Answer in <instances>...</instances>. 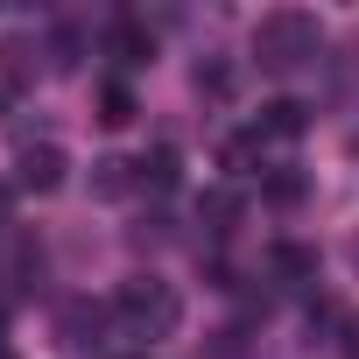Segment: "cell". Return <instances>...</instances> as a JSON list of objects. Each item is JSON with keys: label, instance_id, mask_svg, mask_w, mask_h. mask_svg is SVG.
<instances>
[{"label": "cell", "instance_id": "6da1fadb", "mask_svg": "<svg viewBox=\"0 0 359 359\" xmlns=\"http://www.w3.org/2000/svg\"><path fill=\"white\" fill-rule=\"evenodd\" d=\"M317 43H324V29H317L310 8H268V15L254 22V64L275 71V78L303 71V64L317 57Z\"/></svg>", "mask_w": 359, "mask_h": 359}, {"label": "cell", "instance_id": "7a4b0ae2", "mask_svg": "<svg viewBox=\"0 0 359 359\" xmlns=\"http://www.w3.org/2000/svg\"><path fill=\"white\" fill-rule=\"evenodd\" d=\"M120 324H127V338H141V345H162V338H176V324H184V303H176V289L169 282H155V275H134V282H120Z\"/></svg>", "mask_w": 359, "mask_h": 359}, {"label": "cell", "instance_id": "3957f363", "mask_svg": "<svg viewBox=\"0 0 359 359\" xmlns=\"http://www.w3.org/2000/svg\"><path fill=\"white\" fill-rule=\"evenodd\" d=\"M64 184V148H22V191H57Z\"/></svg>", "mask_w": 359, "mask_h": 359}, {"label": "cell", "instance_id": "277c9868", "mask_svg": "<svg viewBox=\"0 0 359 359\" xmlns=\"http://www.w3.org/2000/svg\"><path fill=\"white\" fill-rule=\"evenodd\" d=\"M261 141H296L303 134V106L296 99H275V106H261V127H254Z\"/></svg>", "mask_w": 359, "mask_h": 359}, {"label": "cell", "instance_id": "5b68a950", "mask_svg": "<svg viewBox=\"0 0 359 359\" xmlns=\"http://www.w3.org/2000/svg\"><path fill=\"white\" fill-rule=\"evenodd\" d=\"M106 50L120 57V64H148V29H134V22H113V36H106Z\"/></svg>", "mask_w": 359, "mask_h": 359}, {"label": "cell", "instance_id": "8992f818", "mask_svg": "<svg viewBox=\"0 0 359 359\" xmlns=\"http://www.w3.org/2000/svg\"><path fill=\"white\" fill-rule=\"evenodd\" d=\"M141 184H155V191H169V184H176V148L141 155Z\"/></svg>", "mask_w": 359, "mask_h": 359}, {"label": "cell", "instance_id": "52a82bcc", "mask_svg": "<svg viewBox=\"0 0 359 359\" xmlns=\"http://www.w3.org/2000/svg\"><path fill=\"white\" fill-rule=\"evenodd\" d=\"M134 120V92L127 85H106V127H127Z\"/></svg>", "mask_w": 359, "mask_h": 359}, {"label": "cell", "instance_id": "ba28073f", "mask_svg": "<svg viewBox=\"0 0 359 359\" xmlns=\"http://www.w3.org/2000/svg\"><path fill=\"white\" fill-rule=\"evenodd\" d=\"M275 268H282V275H317V261H310L303 247H275Z\"/></svg>", "mask_w": 359, "mask_h": 359}, {"label": "cell", "instance_id": "9c48e42d", "mask_svg": "<svg viewBox=\"0 0 359 359\" xmlns=\"http://www.w3.org/2000/svg\"><path fill=\"white\" fill-rule=\"evenodd\" d=\"M268 198H275V205H296V198H303V176H289V169L268 176Z\"/></svg>", "mask_w": 359, "mask_h": 359}, {"label": "cell", "instance_id": "30bf717a", "mask_svg": "<svg viewBox=\"0 0 359 359\" xmlns=\"http://www.w3.org/2000/svg\"><path fill=\"white\" fill-rule=\"evenodd\" d=\"M345 359H359V317L345 324Z\"/></svg>", "mask_w": 359, "mask_h": 359}]
</instances>
